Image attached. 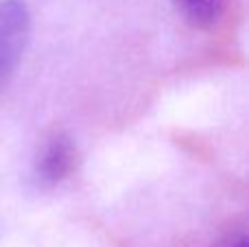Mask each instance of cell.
<instances>
[{
    "label": "cell",
    "instance_id": "obj_1",
    "mask_svg": "<svg viewBox=\"0 0 249 247\" xmlns=\"http://www.w3.org/2000/svg\"><path fill=\"white\" fill-rule=\"evenodd\" d=\"M31 33V13L24 0H0V90L16 70Z\"/></svg>",
    "mask_w": 249,
    "mask_h": 247
},
{
    "label": "cell",
    "instance_id": "obj_2",
    "mask_svg": "<svg viewBox=\"0 0 249 247\" xmlns=\"http://www.w3.org/2000/svg\"><path fill=\"white\" fill-rule=\"evenodd\" d=\"M77 169V144L68 134L55 131L42 142L33 162V182L42 191L59 186Z\"/></svg>",
    "mask_w": 249,
    "mask_h": 247
},
{
    "label": "cell",
    "instance_id": "obj_3",
    "mask_svg": "<svg viewBox=\"0 0 249 247\" xmlns=\"http://www.w3.org/2000/svg\"><path fill=\"white\" fill-rule=\"evenodd\" d=\"M184 18L195 26H212L225 13L230 0H173Z\"/></svg>",
    "mask_w": 249,
    "mask_h": 247
}]
</instances>
